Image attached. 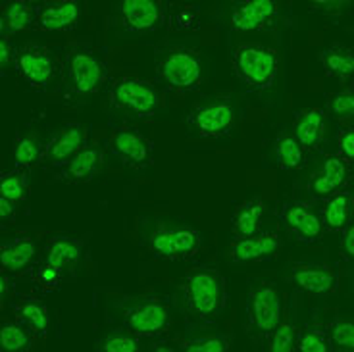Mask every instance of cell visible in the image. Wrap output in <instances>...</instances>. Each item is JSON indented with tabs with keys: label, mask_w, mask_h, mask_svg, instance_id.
<instances>
[{
	"label": "cell",
	"mask_w": 354,
	"mask_h": 352,
	"mask_svg": "<svg viewBox=\"0 0 354 352\" xmlns=\"http://www.w3.org/2000/svg\"><path fill=\"white\" fill-rule=\"evenodd\" d=\"M110 102L118 112L131 115H149L160 108L158 89L152 87L149 81L124 77L118 80L110 91Z\"/></svg>",
	"instance_id": "obj_1"
},
{
	"label": "cell",
	"mask_w": 354,
	"mask_h": 352,
	"mask_svg": "<svg viewBox=\"0 0 354 352\" xmlns=\"http://www.w3.org/2000/svg\"><path fill=\"white\" fill-rule=\"evenodd\" d=\"M250 316L260 331H275L281 324V293L272 285L257 287L250 295Z\"/></svg>",
	"instance_id": "obj_8"
},
{
	"label": "cell",
	"mask_w": 354,
	"mask_h": 352,
	"mask_svg": "<svg viewBox=\"0 0 354 352\" xmlns=\"http://www.w3.org/2000/svg\"><path fill=\"white\" fill-rule=\"evenodd\" d=\"M339 145H341V152H343V156L354 162V127L353 129H346V131L341 135Z\"/></svg>",
	"instance_id": "obj_39"
},
{
	"label": "cell",
	"mask_w": 354,
	"mask_h": 352,
	"mask_svg": "<svg viewBox=\"0 0 354 352\" xmlns=\"http://www.w3.org/2000/svg\"><path fill=\"white\" fill-rule=\"evenodd\" d=\"M81 16V8L73 0L48 2L37 14V26L43 31H64L75 26Z\"/></svg>",
	"instance_id": "obj_15"
},
{
	"label": "cell",
	"mask_w": 354,
	"mask_h": 352,
	"mask_svg": "<svg viewBox=\"0 0 354 352\" xmlns=\"http://www.w3.org/2000/svg\"><path fill=\"white\" fill-rule=\"evenodd\" d=\"M112 150L115 156L133 167H145L151 164V145L149 141L131 129H118L112 135Z\"/></svg>",
	"instance_id": "obj_12"
},
{
	"label": "cell",
	"mask_w": 354,
	"mask_h": 352,
	"mask_svg": "<svg viewBox=\"0 0 354 352\" xmlns=\"http://www.w3.org/2000/svg\"><path fill=\"white\" fill-rule=\"evenodd\" d=\"M275 10H277V6L272 0L243 2L233 10L230 26L237 33H254V31H260L262 27L270 24V19L274 18Z\"/></svg>",
	"instance_id": "obj_11"
},
{
	"label": "cell",
	"mask_w": 354,
	"mask_h": 352,
	"mask_svg": "<svg viewBox=\"0 0 354 352\" xmlns=\"http://www.w3.org/2000/svg\"><path fill=\"white\" fill-rule=\"evenodd\" d=\"M169 324V312L156 300H141L127 310V326L139 335H156Z\"/></svg>",
	"instance_id": "obj_10"
},
{
	"label": "cell",
	"mask_w": 354,
	"mask_h": 352,
	"mask_svg": "<svg viewBox=\"0 0 354 352\" xmlns=\"http://www.w3.org/2000/svg\"><path fill=\"white\" fill-rule=\"evenodd\" d=\"M333 343L354 352V324L353 322H339L331 327Z\"/></svg>",
	"instance_id": "obj_36"
},
{
	"label": "cell",
	"mask_w": 354,
	"mask_h": 352,
	"mask_svg": "<svg viewBox=\"0 0 354 352\" xmlns=\"http://www.w3.org/2000/svg\"><path fill=\"white\" fill-rule=\"evenodd\" d=\"M152 352H176L174 349H169V346H166V344H160V346H156Z\"/></svg>",
	"instance_id": "obj_46"
},
{
	"label": "cell",
	"mask_w": 354,
	"mask_h": 352,
	"mask_svg": "<svg viewBox=\"0 0 354 352\" xmlns=\"http://www.w3.org/2000/svg\"><path fill=\"white\" fill-rule=\"evenodd\" d=\"M346 176H348V169H346L345 160L341 156H328L324 160L322 169L312 179V191L318 196H329L343 187Z\"/></svg>",
	"instance_id": "obj_17"
},
{
	"label": "cell",
	"mask_w": 354,
	"mask_h": 352,
	"mask_svg": "<svg viewBox=\"0 0 354 352\" xmlns=\"http://www.w3.org/2000/svg\"><path fill=\"white\" fill-rule=\"evenodd\" d=\"M324 135V110L310 108L304 110L295 124V139L302 149H316Z\"/></svg>",
	"instance_id": "obj_21"
},
{
	"label": "cell",
	"mask_w": 354,
	"mask_h": 352,
	"mask_svg": "<svg viewBox=\"0 0 354 352\" xmlns=\"http://www.w3.org/2000/svg\"><path fill=\"white\" fill-rule=\"evenodd\" d=\"M329 112L339 122L354 120V93L353 91H341L329 100Z\"/></svg>",
	"instance_id": "obj_32"
},
{
	"label": "cell",
	"mask_w": 354,
	"mask_h": 352,
	"mask_svg": "<svg viewBox=\"0 0 354 352\" xmlns=\"http://www.w3.org/2000/svg\"><path fill=\"white\" fill-rule=\"evenodd\" d=\"M233 66L250 87H268L277 70V54L262 44H241L233 54Z\"/></svg>",
	"instance_id": "obj_2"
},
{
	"label": "cell",
	"mask_w": 354,
	"mask_h": 352,
	"mask_svg": "<svg viewBox=\"0 0 354 352\" xmlns=\"http://www.w3.org/2000/svg\"><path fill=\"white\" fill-rule=\"evenodd\" d=\"M14 158L18 162L19 166H35L37 162L44 158L43 145L41 139L37 137V133H26L21 135L14 147Z\"/></svg>",
	"instance_id": "obj_28"
},
{
	"label": "cell",
	"mask_w": 354,
	"mask_h": 352,
	"mask_svg": "<svg viewBox=\"0 0 354 352\" xmlns=\"http://www.w3.org/2000/svg\"><path fill=\"white\" fill-rule=\"evenodd\" d=\"M102 164V150L98 147H85L66 164L64 179L70 183H83L98 172Z\"/></svg>",
	"instance_id": "obj_20"
},
{
	"label": "cell",
	"mask_w": 354,
	"mask_h": 352,
	"mask_svg": "<svg viewBox=\"0 0 354 352\" xmlns=\"http://www.w3.org/2000/svg\"><path fill=\"white\" fill-rule=\"evenodd\" d=\"M104 83V68L97 56L85 50H71L66 58V85L73 95H95Z\"/></svg>",
	"instance_id": "obj_5"
},
{
	"label": "cell",
	"mask_w": 354,
	"mask_h": 352,
	"mask_svg": "<svg viewBox=\"0 0 354 352\" xmlns=\"http://www.w3.org/2000/svg\"><path fill=\"white\" fill-rule=\"evenodd\" d=\"M348 2H339V0H324V2H312L314 8L322 10L326 14H339L343 12Z\"/></svg>",
	"instance_id": "obj_41"
},
{
	"label": "cell",
	"mask_w": 354,
	"mask_h": 352,
	"mask_svg": "<svg viewBox=\"0 0 354 352\" xmlns=\"http://www.w3.org/2000/svg\"><path fill=\"white\" fill-rule=\"evenodd\" d=\"M16 212V206H14V203H10V201H6V198H0V218L2 220H8V218H12V214Z\"/></svg>",
	"instance_id": "obj_44"
},
{
	"label": "cell",
	"mask_w": 354,
	"mask_h": 352,
	"mask_svg": "<svg viewBox=\"0 0 354 352\" xmlns=\"http://www.w3.org/2000/svg\"><path fill=\"white\" fill-rule=\"evenodd\" d=\"M277 158L289 169H297L302 166V147L295 137H281L275 147Z\"/></svg>",
	"instance_id": "obj_31"
},
{
	"label": "cell",
	"mask_w": 354,
	"mask_h": 352,
	"mask_svg": "<svg viewBox=\"0 0 354 352\" xmlns=\"http://www.w3.org/2000/svg\"><path fill=\"white\" fill-rule=\"evenodd\" d=\"M185 295L189 306L198 316L208 317L218 314L223 306L225 290H223V279L220 273L210 270H198L187 275Z\"/></svg>",
	"instance_id": "obj_3"
},
{
	"label": "cell",
	"mask_w": 354,
	"mask_h": 352,
	"mask_svg": "<svg viewBox=\"0 0 354 352\" xmlns=\"http://www.w3.org/2000/svg\"><path fill=\"white\" fill-rule=\"evenodd\" d=\"M37 21L35 10L31 8L27 2L16 0V2H8L4 10H2V33H16V31H24L27 27H31Z\"/></svg>",
	"instance_id": "obj_23"
},
{
	"label": "cell",
	"mask_w": 354,
	"mask_h": 352,
	"mask_svg": "<svg viewBox=\"0 0 354 352\" xmlns=\"http://www.w3.org/2000/svg\"><path fill=\"white\" fill-rule=\"evenodd\" d=\"M19 314H21V317L26 319L29 326L33 327V331H37V333L46 331V327H48V314H46V310L39 302H24L19 306Z\"/></svg>",
	"instance_id": "obj_33"
},
{
	"label": "cell",
	"mask_w": 354,
	"mask_h": 352,
	"mask_svg": "<svg viewBox=\"0 0 354 352\" xmlns=\"http://www.w3.org/2000/svg\"><path fill=\"white\" fill-rule=\"evenodd\" d=\"M266 203L262 201H250L241 206L239 210L235 212L233 218V229L239 237H254L258 231V223L260 218L266 212Z\"/></svg>",
	"instance_id": "obj_24"
},
{
	"label": "cell",
	"mask_w": 354,
	"mask_h": 352,
	"mask_svg": "<svg viewBox=\"0 0 354 352\" xmlns=\"http://www.w3.org/2000/svg\"><path fill=\"white\" fill-rule=\"evenodd\" d=\"M29 333L16 324H6L0 329V346L4 352H21L29 346Z\"/></svg>",
	"instance_id": "obj_29"
},
{
	"label": "cell",
	"mask_w": 354,
	"mask_h": 352,
	"mask_svg": "<svg viewBox=\"0 0 354 352\" xmlns=\"http://www.w3.org/2000/svg\"><path fill=\"white\" fill-rule=\"evenodd\" d=\"M322 60L326 64L329 73H333L337 77H351L354 75V53L345 46H333L324 53Z\"/></svg>",
	"instance_id": "obj_27"
},
{
	"label": "cell",
	"mask_w": 354,
	"mask_h": 352,
	"mask_svg": "<svg viewBox=\"0 0 354 352\" xmlns=\"http://www.w3.org/2000/svg\"><path fill=\"white\" fill-rule=\"evenodd\" d=\"M185 352H227V346L220 337H204L198 341L187 343Z\"/></svg>",
	"instance_id": "obj_37"
},
{
	"label": "cell",
	"mask_w": 354,
	"mask_h": 352,
	"mask_svg": "<svg viewBox=\"0 0 354 352\" xmlns=\"http://www.w3.org/2000/svg\"><path fill=\"white\" fill-rule=\"evenodd\" d=\"M279 248V239L274 233H260L254 237H241L233 243L231 256L235 262H257L274 256Z\"/></svg>",
	"instance_id": "obj_16"
},
{
	"label": "cell",
	"mask_w": 354,
	"mask_h": 352,
	"mask_svg": "<svg viewBox=\"0 0 354 352\" xmlns=\"http://www.w3.org/2000/svg\"><path fill=\"white\" fill-rule=\"evenodd\" d=\"M0 295H2V299L6 300V297H8V277L2 273L0 275Z\"/></svg>",
	"instance_id": "obj_45"
},
{
	"label": "cell",
	"mask_w": 354,
	"mask_h": 352,
	"mask_svg": "<svg viewBox=\"0 0 354 352\" xmlns=\"http://www.w3.org/2000/svg\"><path fill=\"white\" fill-rule=\"evenodd\" d=\"M295 327L291 324H279L272 335L268 352H292L295 351Z\"/></svg>",
	"instance_id": "obj_34"
},
{
	"label": "cell",
	"mask_w": 354,
	"mask_h": 352,
	"mask_svg": "<svg viewBox=\"0 0 354 352\" xmlns=\"http://www.w3.org/2000/svg\"><path fill=\"white\" fill-rule=\"evenodd\" d=\"M14 58H16V54L12 50V46H10L8 37H2L0 39V66H2V70H8Z\"/></svg>",
	"instance_id": "obj_40"
},
{
	"label": "cell",
	"mask_w": 354,
	"mask_h": 352,
	"mask_svg": "<svg viewBox=\"0 0 354 352\" xmlns=\"http://www.w3.org/2000/svg\"><path fill=\"white\" fill-rule=\"evenodd\" d=\"M158 73L169 87L177 91H191L203 80V62L195 53L177 48L160 58Z\"/></svg>",
	"instance_id": "obj_6"
},
{
	"label": "cell",
	"mask_w": 354,
	"mask_h": 352,
	"mask_svg": "<svg viewBox=\"0 0 354 352\" xmlns=\"http://www.w3.org/2000/svg\"><path fill=\"white\" fill-rule=\"evenodd\" d=\"M285 221L291 231H295L301 239H316L322 233V221L304 204H292L285 210Z\"/></svg>",
	"instance_id": "obj_22"
},
{
	"label": "cell",
	"mask_w": 354,
	"mask_h": 352,
	"mask_svg": "<svg viewBox=\"0 0 354 352\" xmlns=\"http://www.w3.org/2000/svg\"><path fill=\"white\" fill-rule=\"evenodd\" d=\"M102 352H139V344L137 341L124 333H112L108 335L106 339L100 344Z\"/></svg>",
	"instance_id": "obj_35"
},
{
	"label": "cell",
	"mask_w": 354,
	"mask_h": 352,
	"mask_svg": "<svg viewBox=\"0 0 354 352\" xmlns=\"http://www.w3.org/2000/svg\"><path fill=\"white\" fill-rule=\"evenodd\" d=\"M81 258V248L68 239H60V241H54L50 248H48V254H46V264L53 266L54 270L62 272L64 268L73 266Z\"/></svg>",
	"instance_id": "obj_26"
},
{
	"label": "cell",
	"mask_w": 354,
	"mask_h": 352,
	"mask_svg": "<svg viewBox=\"0 0 354 352\" xmlns=\"http://www.w3.org/2000/svg\"><path fill=\"white\" fill-rule=\"evenodd\" d=\"M85 135L87 131L83 125H70L56 133V137L44 150V160L48 164H68L77 152L85 149Z\"/></svg>",
	"instance_id": "obj_14"
},
{
	"label": "cell",
	"mask_w": 354,
	"mask_h": 352,
	"mask_svg": "<svg viewBox=\"0 0 354 352\" xmlns=\"http://www.w3.org/2000/svg\"><path fill=\"white\" fill-rule=\"evenodd\" d=\"M58 277H60V272L54 270L53 266L46 264L43 270H41V281L43 283H56L58 281Z\"/></svg>",
	"instance_id": "obj_43"
},
{
	"label": "cell",
	"mask_w": 354,
	"mask_h": 352,
	"mask_svg": "<svg viewBox=\"0 0 354 352\" xmlns=\"http://www.w3.org/2000/svg\"><path fill=\"white\" fill-rule=\"evenodd\" d=\"M152 252L160 258L168 260H179V258H189L198 250L201 239L198 233L185 225H169V228H160L152 231L149 237Z\"/></svg>",
	"instance_id": "obj_7"
},
{
	"label": "cell",
	"mask_w": 354,
	"mask_h": 352,
	"mask_svg": "<svg viewBox=\"0 0 354 352\" xmlns=\"http://www.w3.org/2000/svg\"><path fill=\"white\" fill-rule=\"evenodd\" d=\"M292 281L312 295H326L335 287V273L326 266H299L292 272Z\"/></svg>",
	"instance_id": "obj_18"
},
{
	"label": "cell",
	"mask_w": 354,
	"mask_h": 352,
	"mask_svg": "<svg viewBox=\"0 0 354 352\" xmlns=\"http://www.w3.org/2000/svg\"><path fill=\"white\" fill-rule=\"evenodd\" d=\"M122 18L131 31L147 33L162 24V4L154 0H125L122 2Z\"/></svg>",
	"instance_id": "obj_13"
},
{
	"label": "cell",
	"mask_w": 354,
	"mask_h": 352,
	"mask_svg": "<svg viewBox=\"0 0 354 352\" xmlns=\"http://www.w3.org/2000/svg\"><path fill=\"white\" fill-rule=\"evenodd\" d=\"M351 212H353V198L351 194L339 193L335 196L329 198V203L326 204V210H324V220L329 229H343L348 223L351 218Z\"/></svg>",
	"instance_id": "obj_25"
},
{
	"label": "cell",
	"mask_w": 354,
	"mask_h": 352,
	"mask_svg": "<svg viewBox=\"0 0 354 352\" xmlns=\"http://www.w3.org/2000/svg\"><path fill=\"white\" fill-rule=\"evenodd\" d=\"M299 349H301V352H328V341L318 331H308V333L302 335Z\"/></svg>",
	"instance_id": "obj_38"
},
{
	"label": "cell",
	"mask_w": 354,
	"mask_h": 352,
	"mask_svg": "<svg viewBox=\"0 0 354 352\" xmlns=\"http://www.w3.org/2000/svg\"><path fill=\"white\" fill-rule=\"evenodd\" d=\"M343 250L346 256L354 258V223H351L345 231V237H343Z\"/></svg>",
	"instance_id": "obj_42"
},
{
	"label": "cell",
	"mask_w": 354,
	"mask_h": 352,
	"mask_svg": "<svg viewBox=\"0 0 354 352\" xmlns=\"http://www.w3.org/2000/svg\"><path fill=\"white\" fill-rule=\"evenodd\" d=\"M37 258V245L33 239H16L0 248V262L6 272H24Z\"/></svg>",
	"instance_id": "obj_19"
},
{
	"label": "cell",
	"mask_w": 354,
	"mask_h": 352,
	"mask_svg": "<svg viewBox=\"0 0 354 352\" xmlns=\"http://www.w3.org/2000/svg\"><path fill=\"white\" fill-rule=\"evenodd\" d=\"M235 124V106L221 97L206 98L191 110L189 125L201 137H221Z\"/></svg>",
	"instance_id": "obj_4"
},
{
	"label": "cell",
	"mask_w": 354,
	"mask_h": 352,
	"mask_svg": "<svg viewBox=\"0 0 354 352\" xmlns=\"http://www.w3.org/2000/svg\"><path fill=\"white\" fill-rule=\"evenodd\" d=\"M19 73L35 87H46L54 77V60L48 50L37 44H27L16 56Z\"/></svg>",
	"instance_id": "obj_9"
},
{
	"label": "cell",
	"mask_w": 354,
	"mask_h": 352,
	"mask_svg": "<svg viewBox=\"0 0 354 352\" xmlns=\"http://www.w3.org/2000/svg\"><path fill=\"white\" fill-rule=\"evenodd\" d=\"M27 194L26 177L21 172H12L6 174L0 181V198H6L10 203H19L24 201Z\"/></svg>",
	"instance_id": "obj_30"
}]
</instances>
